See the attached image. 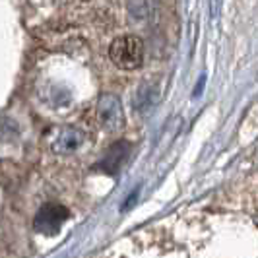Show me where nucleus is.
<instances>
[{"label":"nucleus","mask_w":258,"mask_h":258,"mask_svg":"<svg viewBox=\"0 0 258 258\" xmlns=\"http://www.w3.org/2000/svg\"><path fill=\"white\" fill-rule=\"evenodd\" d=\"M111 62L120 70H136L144 62V43L136 35L116 37L109 47Z\"/></svg>","instance_id":"f257e3e1"},{"label":"nucleus","mask_w":258,"mask_h":258,"mask_svg":"<svg viewBox=\"0 0 258 258\" xmlns=\"http://www.w3.org/2000/svg\"><path fill=\"white\" fill-rule=\"evenodd\" d=\"M97 120L107 132L120 130L124 124V113H122V103L113 93H105L97 101Z\"/></svg>","instance_id":"f03ea898"},{"label":"nucleus","mask_w":258,"mask_h":258,"mask_svg":"<svg viewBox=\"0 0 258 258\" xmlns=\"http://www.w3.org/2000/svg\"><path fill=\"white\" fill-rule=\"evenodd\" d=\"M86 142V134L76 126H60L49 134V148L54 154L68 155L78 152Z\"/></svg>","instance_id":"7ed1b4c3"},{"label":"nucleus","mask_w":258,"mask_h":258,"mask_svg":"<svg viewBox=\"0 0 258 258\" xmlns=\"http://www.w3.org/2000/svg\"><path fill=\"white\" fill-rule=\"evenodd\" d=\"M68 218V212L60 204H45L35 216V229L43 235H54L62 227L64 220Z\"/></svg>","instance_id":"20e7f679"},{"label":"nucleus","mask_w":258,"mask_h":258,"mask_svg":"<svg viewBox=\"0 0 258 258\" xmlns=\"http://www.w3.org/2000/svg\"><path fill=\"white\" fill-rule=\"evenodd\" d=\"M130 154V146L126 142H116L113 144L107 154L103 155V159L99 161V169L109 173V175H115L118 169L122 167V163L126 161V157Z\"/></svg>","instance_id":"39448f33"},{"label":"nucleus","mask_w":258,"mask_h":258,"mask_svg":"<svg viewBox=\"0 0 258 258\" xmlns=\"http://www.w3.org/2000/svg\"><path fill=\"white\" fill-rule=\"evenodd\" d=\"M157 101V90L150 84H144L140 86V90L136 91V97H134V107L138 111H148L152 105Z\"/></svg>","instance_id":"423d86ee"},{"label":"nucleus","mask_w":258,"mask_h":258,"mask_svg":"<svg viewBox=\"0 0 258 258\" xmlns=\"http://www.w3.org/2000/svg\"><path fill=\"white\" fill-rule=\"evenodd\" d=\"M128 10L134 18H146L150 14V0H128Z\"/></svg>","instance_id":"0eeeda50"}]
</instances>
